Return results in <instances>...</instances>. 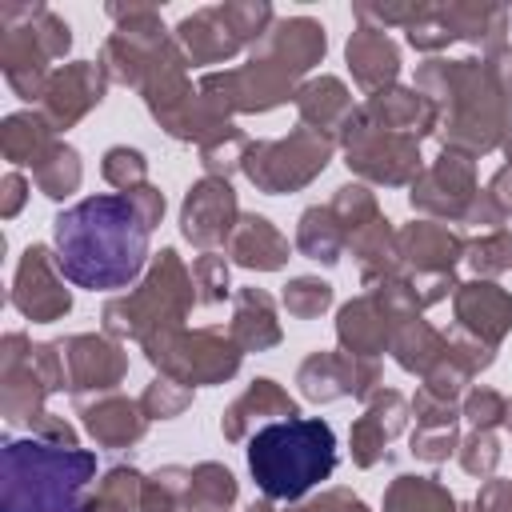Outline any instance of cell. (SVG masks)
<instances>
[{"mask_svg": "<svg viewBox=\"0 0 512 512\" xmlns=\"http://www.w3.org/2000/svg\"><path fill=\"white\" fill-rule=\"evenodd\" d=\"M60 272L88 292H112L140 276L148 224L128 196H88L52 224Z\"/></svg>", "mask_w": 512, "mask_h": 512, "instance_id": "cell-1", "label": "cell"}, {"mask_svg": "<svg viewBox=\"0 0 512 512\" xmlns=\"http://www.w3.org/2000/svg\"><path fill=\"white\" fill-rule=\"evenodd\" d=\"M96 456L44 440H8L0 452V512H88Z\"/></svg>", "mask_w": 512, "mask_h": 512, "instance_id": "cell-2", "label": "cell"}, {"mask_svg": "<svg viewBox=\"0 0 512 512\" xmlns=\"http://www.w3.org/2000/svg\"><path fill=\"white\" fill-rule=\"evenodd\" d=\"M336 468V432L312 416L264 424L248 440V472L272 500H300Z\"/></svg>", "mask_w": 512, "mask_h": 512, "instance_id": "cell-3", "label": "cell"}]
</instances>
